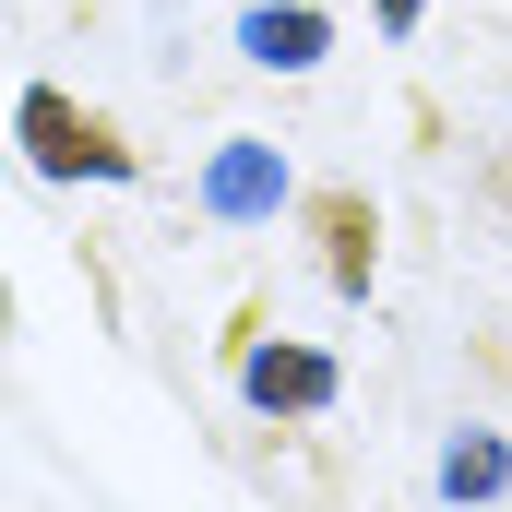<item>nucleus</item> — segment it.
I'll use <instances>...</instances> for the list:
<instances>
[{"mask_svg": "<svg viewBox=\"0 0 512 512\" xmlns=\"http://www.w3.org/2000/svg\"><path fill=\"white\" fill-rule=\"evenodd\" d=\"M12 143H24V167L60 179V191H72V179H108V191L143 179V155L120 143V120H96L72 84H24V96H12Z\"/></svg>", "mask_w": 512, "mask_h": 512, "instance_id": "f257e3e1", "label": "nucleus"}, {"mask_svg": "<svg viewBox=\"0 0 512 512\" xmlns=\"http://www.w3.org/2000/svg\"><path fill=\"white\" fill-rule=\"evenodd\" d=\"M239 393H251L262 417H322L346 393V370L322 346H239Z\"/></svg>", "mask_w": 512, "mask_h": 512, "instance_id": "f03ea898", "label": "nucleus"}, {"mask_svg": "<svg viewBox=\"0 0 512 512\" xmlns=\"http://www.w3.org/2000/svg\"><path fill=\"white\" fill-rule=\"evenodd\" d=\"M298 215H310V239H322L334 298H370V274H382V215H370V191H310Z\"/></svg>", "mask_w": 512, "mask_h": 512, "instance_id": "7ed1b4c3", "label": "nucleus"}, {"mask_svg": "<svg viewBox=\"0 0 512 512\" xmlns=\"http://www.w3.org/2000/svg\"><path fill=\"white\" fill-rule=\"evenodd\" d=\"M286 203H298V179H286L274 143H215V167H203V215L262 227V215H286Z\"/></svg>", "mask_w": 512, "mask_h": 512, "instance_id": "20e7f679", "label": "nucleus"}, {"mask_svg": "<svg viewBox=\"0 0 512 512\" xmlns=\"http://www.w3.org/2000/svg\"><path fill=\"white\" fill-rule=\"evenodd\" d=\"M322 48H334V12L322 0H251L239 12V60L251 72H310Z\"/></svg>", "mask_w": 512, "mask_h": 512, "instance_id": "39448f33", "label": "nucleus"}, {"mask_svg": "<svg viewBox=\"0 0 512 512\" xmlns=\"http://www.w3.org/2000/svg\"><path fill=\"white\" fill-rule=\"evenodd\" d=\"M512 489V441L501 429H453V441H441V501L465 512V501H501Z\"/></svg>", "mask_w": 512, "mask_h": 512, "instance_id": "423d86ee", "label": "nucleus"}, {"mask_svg": "<svg viewBox=\"0 0 512 512\" xmlns=\"http://www.w3.org/2000/svg\"><path fill=\"white\" fill-rule=\"evenodd\" d=\"M370 12H382V36H417L429 24V0H370Z\"/></svg>", "mask_w": 512, "mask_h": 512, "instance_id": "0eeeda50", "label": "nucleus"}, {"mask_svg": "<svg viewBox=\"0 0 512 512\" xmlns=\"http://www.w3.org/2000/svg\"><path fill=\"white\" fill-rule=\"evenodd\" d=\"M0 334H12V286H0Z\"/></svg>", "mask_w": 512, "mask_h": 512, "instance_id": "6e6552de", "label": "nucleus"}]
</instances>
